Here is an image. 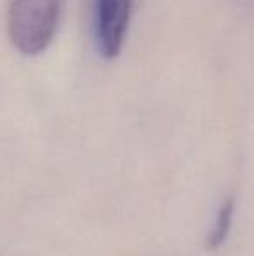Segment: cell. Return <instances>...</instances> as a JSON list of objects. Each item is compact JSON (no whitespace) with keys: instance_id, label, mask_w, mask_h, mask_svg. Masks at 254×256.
<instances>
[{"instance_id":"6da1fadb","label":"cell","mask_w":254,"mask_h":256,"mask_svg":"<svg viewBox=\"0 0 254 256\" xmlns=\"http://www.w3.org/2000/svg\"><path fill=\"white\" fill-rule=\"evenodd\" d=\"M63 0H9L7 30L14 48L23 54L44 51L52 40Z\"/></svg>"},{"instance_id":"7a4b0ae2","label":"cell","mask_w":254,"mask_h":256,"mask_svg":"<svg viewBox=\"0 0 254 256\" xmlns=\"http://www.w3.org/2000/svg\"><path fill=\"white\" fill-rule=\"evenodd\" d=\"M132 0H94V37L99 52L115 56L126 37Z\"/></svg>"},{"instance_id":"3957f363","label":"cell","mask_w":254,"mask_h":256,"mask_svg":"<svg viewBox=\"0 0 254 256\" xmlns=\"http://www.w3.org/2000/svg\"><path fill=\"white\" fill-rule=\"evenodd\" d=\"M234 211L235 202L234 199H227L218 209V214L214 218L213 228H211L209 236H207V248L216 250L227 240L228 234L232 230V223H234Z\"/></svg>"}]
</instances>
